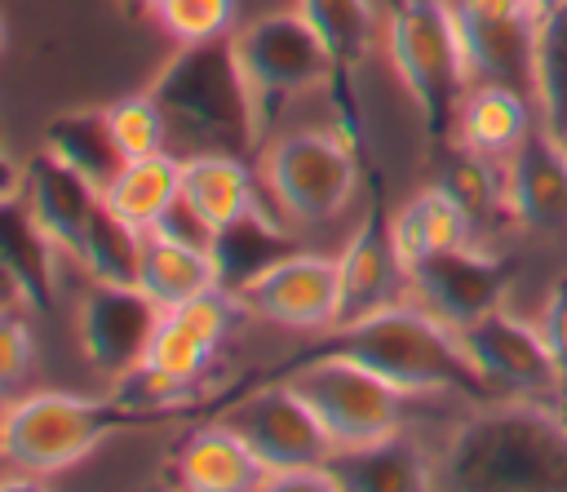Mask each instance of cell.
<instances>
[{
	"mask_svg": "<svg viewBox=\"0 0 567 492\" xmlns=\"http://www.w3.org/2000/svg\"><path fill=\"white\" fill-rule=\"evenodd\" d=\"M439 488L567 492V412L532 399H487L434 448Z\"/></svg>",
	"mask_w": 567,
	"mask_h": 492,
	"instance_id": "1",
	"label": "cell"
},
{
	"mask_svg": "<svg viewBox=\"0 0 567 492\" xmlns=\"http://www.w3.org/2000/svg\"><path fill=\"white\" fill-rule=\"evenodd\" d=\"M297 355L301 359H315V355L354 359L412 399H434V394H456L465 403L496 399L483 372L474 368L470 350L461 346V332L434 310H425L421 301H390L372 315L337 324Z\"/></svg>",
	"mask_w": 567,
	"mask_h": 492,
	"instance_id": "2",
	"label": "cell"
},
{
	"mask_svg": "<svg viewBox=\"0 0 567 492\" xmlns=\"http://www.w3.org/2000/svg\"><path fill=\"white\" fill-rule=\"evenodd\" d=\"M230 390L221 394H195L182 403H124L115 394L84 399L66 390H35L4 403L0 426V457L9 470H22L31 479L58 474L75 461H84L97 443H106L120 430H146V426H182L190 417H217L226 408Z\"/></svg>",
	"mask_w": 567,
	"mask_h": 492,
	"instance_id": "3",
	"label": "cell"
},
{
	"mask_svg": "<svg viewBox=\"0 0 567 492\" xmlns=\"http://www.w3.org/2000/svg\"><path fill=\"white\" fill-rule=\"evenodd\" d=\"M155 102L164 106L168 137H186L199 151L248 155L261 146L252 93L235 53V31L177 44V53L151 80Z\"/></svg>",
	"mask_w": 567,
	"mask_h": 492,
	"instance_id": "4",
	"label": "cell"
},
{
	"mask_svg": "<svg viewBox=\"0 0 567 492\" xmlns=\"http://www.w3.org/2000/svg\"><path fill=\"white\" fill-rule=\"evenodd\" d=\"M385 49L399 84L416 102L425 137L434 146L447 142L461 98L474 80L452 0H394L385 18Z\"/></svg>",
	"mask_w": 567,
	"mask_h": 492,
	"instance_id": "5",
	"label": "cell"
},
{
	"mask_svg": "<svg viewBox=\"0 0 567 492\" xmlns=\"http://www.w3.org/2000/svg\"><path fill=\"white\" fill-rule=\"evenodd\" d=\"M217 417H226L248 439V448L270 470V488H332L323 465L337 443L292 381L252 377L230 390V403Z\"/></svg>",
	"mask_w": 567,
	"mask_h": 492,
	"instance_id": "6",
	"label": "cell"
},
{
	"mask_svg": "<svg viewBox=\"0 0 567 492\" xmlns=\"http://www.w3.org/2000/svg\"><path fill=\"white\" fill-rule=\"evenodd\" d=\"M261 377L292 381L337 448H359V443L385 439V434L408 426L412 394H403L399 386H390L385 377H377L372 368H363L354 359H337V355L301 359V355H292L288 363H275Z\"/></svg>",
	"mask_w": 567,
	"mask_h": 492,
	"instance_id": "7",
	"label": "cell"
},
{
	"mask_svg": "<svg viewBox=\"0 0 567 492\" xmlns=\"http://www.w3.org/2000/svg\"><path fill=\"white\" fill-rule=\"evenodd\" d=\"M359 137L346 129H297L266 146L261 182L292 222H332L359 191Z\"/></svg>",
	"mask_w": 567,
	"mask_h": 492,
	"instance_id": "8",
	"label": "cell"
},
{
	"mask_svg": "<svg viewBox=\"0 0 567 492\" xmlns=\"http://www.w3.org/2000/svg\"><path fill=\"white\" fill-rule=\"evenodd\" d=\"M235 53L252 93V111H257V133L266 137L275 111L284 102H292L297 93L337 84V66L323 49V40L315 35V27L297 13H266L248 27L235 31Z\"/></svg>",
	"mask_w": 567,
	"mask_h": 492,
	"instance_id": "9",
	"label": "cell"
},
{
	"mask_svg": "<svg viewBox=\"0 0 567 492\" xmlns=\"http://www.w3.org/2000/svg\"><path fill=\"white\" fill-rule=\"evenodd\" d=\"M456 332L496 399H532V403L567 408V386L545 346L540 324H527L501 306L474 324H461Z\"/></svg>",
	"mask_w": 567,
	"mask_h": 492,
	"instance_id": "10",
	"label": "cell"
},
{
	"mask_svg": "<svg viewBox=\"0 0 567 492\" xmlns=\"http://www.w3.org/2000/svg\"><path fill=\"white\" fill-rule=\"evenodd\" d=\"M470 75L540 98V18L527 0H452ZM540 111V106H536Z\"/></svg>",
	"mask_w": 567,
	"mask_h": 492,
	"instance_id": "11",
	"label": "cell"
},
{
	"mask_svg": "<svg viewBox=\"0 0 567 492\" xmlns=\"http://www.w3.org/2000/svg\"><path fill=\"white\" fill-rule=\"evenodd\" d=\"M514 275H518L514 257L478 248V244H461V248H447V253H434L408 266V288L416 293L425 310L461 328V324H474L501 310Z\"/></svg>",
	"mask_w": 567,
	"mask_h": 492,
	"instance_id": "12",
	"label": "cell"
},
{
	"mask_svg": "<svg viewBox=\"0 0 567 492\" xmlns=\"http://www.w3.org/2000/svg\"><path fill=\"white\" fill-rule=\"evenodd\" d=\"M239 297H244L248 315H257L266 324L328 332L341 319V270H337V257L297 248L284 262H275L261 279H252Z\"/></svg>",
	"mask_w": 567,
	"mask_h": 492,
	"instance_id": "13",
	"label": "cell"
},
{
	"mask_svg": "<svg viewBox=\"0 0 567 492\" xmlns=\"http://www.w3.org/2000/svg\"><path fill=\"white\" fill-rule=\"evenodd\" d=\"M164 310L137 288V284H97L80 301V346L89 363L106 377L120 381L146 359V346L159 328Z\"/></svg>",
	"mask_w": 567,
	"mask_h": 492,
	"instance_id": "14",
	"label": "cell"
},
{
	"mask_svg": "<svg viewBox=\"0 0 567 492\" xmlns=\"http://www.w3.org/2000/svg\"><path fill=\"white\" fill-rule=\"evenodd\" d=\"M337 270H341V319L337 324H350L359 315H372V310L399 301V284H408V275H403V262L394 253L381 186H372V204H368L359 230L346 239Z\"/></svg>",
	"mask_w": 567,
	"mask_h": 492,
	"instance_id": "15",
	"label": "cell"
},
{
	"mask_svg": "<svg viewBox=\"0 0 567 492\" xmlns=\"http://www.w3.org/2000/svg\"><path fill=\"white\" fill-rule=\"evenodd\" d=\"M505 204L509 222L523 230H567V151L554 129H532V137L505 160Z\"/></svg>",
	"mask_w": 567,
	"mask_h": 492,
	"instance_id": "16",
	"label": "cell"
},
{
	"mask_svg": "<svg viewBox=\"0 0 567 492\" xmlns=\"http://www.w3.org/2000/svg\"><path fill=\"white\" fill-rule=\"evenodd\" d=\"M328 483L337 492H421L439 488L434 452L403 426L385 439L359 443V448H337L323 465Z\"/></svg>",
	"mask_w": 567,
	"mask_h": 492,
	"instance_id": "17",
	"label": "cell"
},
{
	"mask_svg": "<svg viewBox=\"0 0 567 492\" xmlns=\"http://www.w3.org/2000/svg\"><path fill=\"white\" fill-rule=\"evenodd\" d=\"M173 479L195 492H248V488H270V470L261 457L248 448V439L226 421L208 417L195 426L177 452H173Z\"/></svg>",
	"mask_w": 567,
	"mask_h": 492,
	"instance_id": "18",
	"label": "cell"
},
{
	"mask_svg": "<svg viewBox=\"0 0 567 492\" xmlns=\"http://www.w3.org/2000/svg\"><path fill=\"white\" fill-rule=\"evenodd\" d=\"M22 195L35 213V222L49 230V239L80 262L84 230L102 204V191L84 173H75L66 160H58L53 151H40L22 168Z\"/></svg>",
	"mask_w": 567,
	"mask_h": 492,
	"instance_id": "19",
	"label": "cell"
},
{
	"mask_svg": "<svg viewBox=\"0 0 567 492\" xmlns=\"http://www.w3.org/2000/svg\"><path fill=\"white\" fill-rule=\"evenodd\" d=\"M536 129V102L509 84L478 80L465 89L461 111H456V146L487 155V160H509Z\"/></svg>",
	"mask_w": 567,
	"mask_h": 492,
	"instance_id": "20",
	"label": "cell"
},
{
	"mask_svg": "<svg viewBox=\"0 0 567 492\" xmlns=\"http://www.w3.org/2000/svg\"><path fill=\"white\" fill-rule=\"evenodd\" d=\"M0 262L22 284V297L35 315H53L58 306V244L35 222L22 182L0 195Z\"/></svg>",
	"mask_w": 567,
	"mask_h": 492,
	"instance_id": "21",
	"label": "cell"
},
{
	"mask_svg": "<svg viewBox=\"0 0 567 492\" xmlns=\"http://www.w3.org/2000/svg\"><path fill=\"white\" fill-rule=\"evenodd\" d=\"M208 253H213V266H217V284L230 288V293H244L275 262L297 253V239L284 230V213L275 204H257V208L230 217L226 226H217Z\"/></svg>",
	"mask_w": 567,
	"mask_h": 492,
	"instance_id": "22",
	"label": "cell"
},
{
	"mask_svg": "<svg viewBox=\"0 0 567 492\" xmlns=\"http://www.w3.org/2000/svg\"><path fill=\"white\" fill-rule=\"evenodd\" d=\"M301 18L315 27V35L323 40L332 66H337V106L346 111V129L359 137V115L350 102V75L363 66V58L372 53L377 40V4L372 0H297Z\"/></svg>",
	"mask_w": 567,
	"mask_h": 492,
	"instance_id": "23",
	"label": "cell"
},
{
	"mask_svg": "<svg viewBox=\"0 0 567 492\" xmlns=\"http://www.w3.org/2000/svg\"><path fill=\"white\" fill-rule=\"evenodd\" d=\"M390 235H394V253H399L403 275H408V266H416L421 257H434V253L474 244L478 226H474V217L465 213V204H461L443 182H434V186L416 191V195L390 217Z\"/></svg>",
	"mask_w": 567,
	"mask_h": 492,
	"instance_id": "24",
	"label": "cell"
},
{
	"mask_svg": "<svg viewBox=\"0 0 567 492\" xmlns=\"http://www.w3.org/2000/svg\"><path fill=\"white\" fill-rule=\"evenodd\" d=\"M182 199L204 217L208 230L226 226L230 217L257 204H275L270 195H261L257 173L244 164V155L226 151H195L182 160Z\"/></svg>",
	"mask_w": 567,
	"mask_h": 492,
	"instance_id": "25",
	"label": "cell"
},
{
	"mask_svg": "<svg viewBox=\"0 0 567 492\" xmlns=\"http://www.w3.org/2000/svg\"><path fill=\"white\" fill-rule=\"evenodd\" d=\"M44 151H53L58 160H66L75 173H84L102 195L106 186L120 177V168L128 164L106 106H84V111H62L44 124Z\"/></svg>",
	"mask_w": 567,
	"mask_h": 492,
	"instance_id": "26",
	"label": "cell"
},
{
	"mask_svg": "<svg viewBox=\"0 0 567 492\" xmlns=\"http://www.w3.org/2000/svg\"><path fill=\"white\" fill-rule=\"evenodd\" d=\"M137 288L159 306V310H173L208 288H221L217 284V266H213V253L204 244H186V239H173V235H159V230H146V248H142V279Z\"/></svg>",
	"mask_w": 567,
	"mask_h": 492,
	"instance_id": "27",
	"label": "cell"
},
{
	"mask_svg": "<svg viewBox=\"0 0 567 492\" xmlns=\"http://www.w3.org/2000/svg\"><path fill=\"white\" fill-rule=\"evenodd\" d=\"M182 195V160H173V155H137V160H128L124 168H120V177L106 186V204L120 213V217H128L133 226H142V230H151L164 213H168V204Z\"/></svg>",
	"mask_w": 567,
	"mask_h": 492,
	"instance_id": "28",
	"label": "cell"
},
{
	"mask_svg": "<svg viewBox=\"0 0 567 492\" xmlns=\"http://www.w3.org/2000/svg\"><path fill=\"white\" fill-rule=\"evenodd\" d=\"M142 248H146V230L133 226L128 217H120L102 199L97 213L89 217L80 262L97 284H137L142 279Z\"/></svg>",
	"mask_w": 567,
	"mask_h": 492,
	"instance_id": "29",
	"label": "cell"
},
{
	"mask_svg": "<svg viewBox=\"0 0 567 492\" xmlns=\"http://www.w3.org/2000/svg\"><path fill=\"white\" fill-rule=\"evenodd\" d=\"M439 182L465 204L474 226H492L496 217H509V204H505V160H487V155H474V151L456 146V155L447 160Z\"/></svg>",
	"mask_w": 567,
	"mask_h": 492,
	"instance_id": "30",
	"label": "cell"
},
{
	"mask_svg": "<svg viewBox=\"0 0 567 492\" xmlns=\"http://www.w3.org/2000/svg\"><path fill=\"white\" fill-rule=\"evenodd\" d=\"M213 346H204L177 315H168L164 310V319H159V328H155V337H151V346H146V368L151 372H159L164 381H173L177 390H195L199 386V377L208 372V363H213Z\"/></svg>",
	"mask_w": 567,
	"mask_h": 492,
	"instance_id": "31",
	"label": "cell"
},
{
	"mask_svg": "<svg viewBox=\"0 0 567 492\" xmlns=\"http://www.w3.org/2000/svg\"><path fill=\"white\" fill-rule=\"evenodd\" d=\"M106 115H111V129H115V137H120V146H124L128 160H137V155H159V151H164V142H168V120H164V106L155 102L151 89L111 102Z\"/></svg>",
	"mask_w": 567,
	"mask_h": 492,
	"instance_id": "32",
	"label": "cell"
},
{
	"mask_svg": "<svg viewBox=\"0 0 567 492\" xmlns=\"http://www.w3.org/2000/svg\"><path fill=\"white\" fill-rule=\"evenodd\" d=\"M540 120L545 129L567 124V9L540 22Z\"/></svg>",
	"mask_w": 567,
	"mask_h": 492,
	"instance_id": "33",
	"label": "cell"
},
{
	"mask_svg": "<svg viewBox=\"0 0 567 492\" xmlns=\"http://www.w3.org/2000/svg\"><path fill=\"white\" fill-rule=\"evenodd\" d=\"M155 18H159V27L177 44H195V40L230 35V27H235V0H159Z\"/></svg>",
	"mask_w": 567,
	"mask_h": 492,
	"instance_id": "34",
	"label": "cell"
},
{
	"mask_svg": "<svg viewBox=\"0 0 567 492\" xmlns=\"http://www.w3.org/2000/svg\"><path fill=\"white\" fill-rule=\"evenodd\" d=\"M168 315H177L204 346H213V350H221V341L239 328V319L248 315V306H244V297L239 293H230V288H208V293H199V297H190V301H182V306H173Z\"/></svg>",
	"mask_w": 567,
	"mask_h": 492,
	"instance_id": "35",
	"label": "cell"
},
{
	"mask_svg": "<svg viewBox=\"0 0 567 492\" xmlns=\"http://www.w3.org/2000/svg\"><path fill=\"white\" fill-rule=\"evenodd\" d=\"M31 368H35V341H31V324L22 306L0 310V403L22 394Z\"/></svg>",
	"mask_w": 567,
	"mask_h": 492,
	"instance_id": "36",
	"label": "cell"
},
{
	"mask_svg": "<svg viewBox=\"0 0 567 492\" xmlns=\"http://www.w3.org/2000/svg\"><path fill=\"white\" fill-rule=\"evenodd\" d=\"M536 324H540L545 346H549V355H554V363H558V372H563V386H567V275L554 279V288H549V297H545Z\"/></svg>",
	"mask_w": 567,
	"mask_h": 492,
	"instance_id": "37",
	"label": "cell"
},
{
	"mask_svg": "<svg viewBox=\"0 0 567 492\" xmlns=\"http://www.w3.org/2000/svg\"><path fill=\"white\" fill-rule=\"evenodd\" d=\"M13 306H27V297H22V284L13 279V270L0 262V310H13Z\"/></svg>",
	"mask_w": 567,
	"mask_h": 492,
	"instance_id": "38",
	"label": "cell"
},
{
	"mask_svg": "<svg viewBox=\"0 0 567 492\" xmlns=\"http://www.w3.org/2000/svg\"><path fill=\"white\" fill-rule=\"evenodd\" d=\"M527 4H532V13H536V18H540V22H545V18H554V13H563V9H567V0H527Z\"/></svg>",
	"mask_w": 567,
	"mask_h": 492,
	"instance_id": "39",
	"label": "cell"
},
{
	"mask_svg": "<svg viewBox=\"0 0 567 492\" xmlns=\"http://www.w3.org/2000/svg\"><path fill=\"white\" fill-rule=\"evenodd\" d=\"M120 9H124L128 18H146V13L159 9V0H120Z\"/></svg>",
	"mask_w": 567,
	"mask_h": 492,
	"instance_id": "40",
	"label": "cell"
},
{
	"mask_svg": "<svg viewBox=\"0 0 567 492\" xmlns=\"http://www.w3.org/2000/svg\"><path fill=\"white\" fill-rule=\"evenodd\" d=\"M18 182H22V173H18V168L4 160V151H0V195H4V191H13Z\"/></svg>",
	"mask_w": 567,
	"mask_h": 492,
	"instance_id": "41",
	"label": "cell"
},
{
	"mask_svg": "<svg viewBox=\"0 0 567 492\" xmlns=\"http://www.w3.org/2000/svg\"><path fill=\"white\" fill-rule=\"evenodd\" d=\"M558 142H563V151H567V124H563V129H558Z\"/></svg>",
	"mask_w": 567,
	"mask_h": 492,
	"instance_id": "42",
	"label": "cell"
},
{
	"mask_svg": "<svg viewBox=\"0 0 567 492\" xmlns=\"http://www.w3.org/2000/svg\"><path fill=\"white\" fill-rule=\"evenodd\" d=\"M0 44H4V18H0Z\"/></svg>",
	"mask_w": 567,
	"mask_h": 492,
	"instance_id": "43",
	"label": "cell"
},
{
	"mask_svg": "<svg viewBox=\"0 0 567 492\" xmlns=\"http://www.w3.org/2000/svg\"><path fill=\"white\" fill-rule=\"evenodd\" d=\"M0 426H4V403H0ZM0 461H4V457H0Z\"/></svg>",
	"mask_w": 567,
	"mask_h": 492,
	"instance_id": "44",
	"label": "cell"
}]
</instances>
